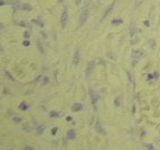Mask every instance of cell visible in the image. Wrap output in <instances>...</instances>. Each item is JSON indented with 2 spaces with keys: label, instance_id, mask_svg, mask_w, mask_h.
Listing matches in <instances>:
<instances>
[{
  "label": "cell",
  "instance_id": "1",
  "mask_svg": "<svg viewBox=\"0 0 160 150\" xmlns=\"http://www.w3.org/2000/svg\"><path fill=\"white\" fill-rule=\"evenodd\" d=\"M61 27L65 28L67 26V21H68V9L67 8H63V11H62V15H61Z\"/></svg>",
  "mask_w": 160,
  "mask_h": 150
},
{
  "label": "cell",
  "instance_id": "2",
  "mask_svg": "<svg viewBox=\"0 0 160 150\" xmlns=\"http://www.w3.org/2000/svg\"><path fill=\"white\" fill-rule=\"evenodd\" d=\"M87 19H88V10H87V8H86V9L80 13V19H79V24L80 26L85 24V22L87 21Z\"/></svg>",
  "mask_w": 160,
  "mask_h": 150
},
{
  "label": "cell",
  "instance_id": "3",
  "mask_svg": "<svg viewBox=\"0 0 160 150\" xmlns=\"http://www.w3.org/2000/svg\"><path fill=\"white\" fill-rule=\"evenodd\" d=\"M89 94H90V98H91V102H92V104L95 106L96 104V102H97V100H98V94L96 93L93 90H89Z\"/></svg>",
  "mask_w": 160,
  "mask_h": 150
},
{
  "label": "cell",
  "instance_id": "4",
  "mask_svg": "<svg viewBox=\"0 0 160 150\" xmlns=\"http://www.w3.org/2000/svg\"><path fill=\"white\" fill-rule=\"evenodd\" d=\"M96 130H97L99 133H101V135H106V131H104V129L101 127V124H100L99 121L96 122Z\"/></svg>",
  "mask_w": 160,
  "mask_h": 150
},
{
  "label": "cell",
  "instance_id": "5",
  "mask_svg": "<svg viewBox=\"0 0 160 150\" xmlns=\"http://www.w3.org/2000/svg\"><path fill=\"white\" fill-rule=\"evenodd\" d=\"M114 2H112L111 5L109 6V7L107 8V9H106V11H104V13H103V17H102V19H104V18H106L107 16L111 13V11H112V8H114Z\"/></svg>",
  "mask_w": 160,
  "mask_h": 150
},
{
  "label": "cell",
  "instance_id": "6",
  "mask_svg": "<svg viewBox=\"0 0 160 150\" xmlns=\"http://www.w3.org/2000/svg\"><path fill=\"white\" fill-rule=\"evenodd\" d=\"M73 65H78L79 63V50L78 49H76L75 50V55H73Z\"/></svg>",
  "mask_w": 160,
  "mask_h": 150
},
{
  "label": "cell",
  "instance_id": "7",
  "mask_svg": "<svg viewBox=\"0 0 160 150\" xmlns=\"http://www.w3.org/2000/svg\"><path fill=\"white\" fill-rule=\"evenodd\" d=\"M82 109H83V106L81 104H75L72 106V110H73V111H76V112L80 111V110H82Z\"/></svg>",
  "mask_w": 160,
  "mask_h": 150
},
{
  "label": "cell",
  "instance_id": "8",
  "mask_svg": "<svg viewBox=\"0 0 160 150\" xmlns=\"http://www.w3.org/2000/svg\"><path fill=\"white\" fill-rule=\"evenodd\" d=\"M93 66H95V62H93V61H90L89 65L87 66V76H89L90 73H91L92 69H93Z\"/></svg>",
  "mask_w": 160,
  "mask_h": 150
},
{
  "label": "cell",
  "instance_id": "9",
  "mask_svg": "<svg viewBox=\"0 0 160 150\" xmlns=\"http://www.w3.org/2000/svg\"><path fill=\"white\" fill-rule=\"evenodd\" d=\"M67 137H68V139H70V140H73V139L76 138V132H75V130H69L68 133H67Z\"/></svg>",
  "mask_w": 160,
  "mask_h": 150
},
{
  "label": "cell",
  "instance_id": "10",
  "mask_svg": "<svg viewBox=\"0 0 160 150\" xmlns=\"http://www.w3.org/2000/svg\"><path fill=\"white\" fill-rule=\"evenodd\" d=\"M22 10H24V11H27V10H28V11H31L32 10V7L30 5H27V3H24V5H22Z\"/></svg>",
  "mask_w": 160,
  "mask_h": 150
},
{
  "label": "cell",
  "instance_id": "11",
  "mask_svg": "<svg viewBox=\"0 0 160 150\" xmlns=\"http://www.w3.org/2000/svg\"><path fill=\"white\" fill-rule=\"evenodd\" d=\"M136 32H137L136 27H135V26H131V28H130V36L133 37L135 35H136Z\"/></svg>",
  "mask_w": 160,
  "mask_h": 150
},
{
  "label": "cell",
  "instance_id": "12",
  "mask_svg": "<svg viewBox=\"0 0 160 150\" xmlns=\"http://www.w3.org/2000/svg\"><path fill=\"white\" fill-rule=\"evenodd\" d=\"M19 108L21 109V110H27V109H28V104H27L26 102H21L20 106H19Z\"/></svg>",
  "mask_w": 160,
  "mask_h": 150
},
{
  "label": "cell",
  "instance_id": "13",
  "mask_svg": "<svg viewBox=\"0 0 160 150\" xmlns=\"http://www.w3.org/2000/svg\"><path fill=\"white\" fill-rule=\"evenodd\" d=\"M141 56H142V53H141L140 51H138V50L133 51V57H137V58H138V57H141Z\"/></svg>",
  "mask_w": 160,
  "mask_h": 150
},
{
  "label": "cell",
  "instance_id": "14",
  "mask_svg": "<svg viewBox=\"0 0 160 150\" xmlns=\"http://www.w3.org/2000/svg\"><path fill=\"white\" fill-rule=\"evenodd\" d=\"M58 112H56V111H51L50 112V117H58Z\"/></svg>",
  "mask_w": 160,
  "mask_h": 150
},
{
  "label": "cell",
  "instance_id": "15",
  "mask_svg": "<svg viewBox=\"0 0 160 150\" xmlns=\"http://www.w3.org/2000/svg\"><path fill=\"white\" fill-rule=\"evenodd\" d=\"M121 22V20H112V24H120Z\"/></svg>",
  "mask_w": 160,
  "mask_h": 150
},
{
  "label": "cell",
  "instance_id": "16",
  "mask_svg": "<svg viewBox=\"0 0 160 150\" xmlns=\"http://www.w3.org/2000/svg\"><path fill=\"white\" fill-rule=\"evenodd\" d=\"M24 150H34V149L31 147V146H26V148H24Z\"/></svg>",
  "mask_w": 160,
  "mask_h": 150
},
{
  "label": "cell",
  "instance_id": "17",
  "mask_svg": "<svg viewBox=\"0 0 160 150\" xmlns=\"http://www.w3.org/2000/svg\"><path fill=\"white\" fill-rule=\"evenodd\" d=\"M114 104H116V106H117V107H119V97H118V98H117V99H116V100H114Z\"/></svg>",
  "mask_w": 160,
  "mask_h": 150
},
{
  "label": "cell",
  "instance_id": "18",
  "mask_svg": "<svg viewBox=\"0 0 160 150\" xmlns=\"http://www.w3.org/2000/svg\"><path fill=\"white\" fill-rule=\"evenodd\" d=\"M57 130H58V129L57 128H53L52 130H51V133H52V135H56V132H57Z\"/></svg>",
  "mask_w": 160,
  "mask_h": 150
},
{
  "label": "cell",
  "instance_id": "19",
  "mask_svg": "<svg viewBox=\"0 0 160 150\" xmlns=\"http://www.w3.org/2000/svg\"><path fill=\"white\" fill-rule=\"evenodd\" d=\"M146 147L148 148V149H151V150H155V148L152 147V146H150V145H146Z\"/></svg>",
  "mask_w": 160,
  "mask_h": 150
},
{
  "label": "cell",
  "instance_id": "20",
  "mask_svg": "<svg viewBox=\"0 0 160 150\" xmlns=\"http://www.w3.org/2000/svg\"><path fill=\"white\" fill-rule=\"evenodd\" d=\"M29 45H30L29 41H24V42H23V46H29Z\"/></svg>",
  "mask_w": 160,
  "mask_h": 150
},
{
  "label": "cell",
  "instance_id": "21",
  "mask_svg": "<svg viewBox=\"0 0 160 150\" xmlns=\"http://www.w3.org/2000/svg\"><path fill=\"white\" fill-rule=\"evenodd\" d=\"M24 37H26V38H29V34H27L26 32V34H24Z\"/></svg>",
  "mask_w": 160,
  "mask_h": 150
},
{
  "label": "cell",
  "instance_id": "22",
  "mask_svg": "<svg viewBox=\"0 0 160 150\" xmlns=\"http://www.w3.org/2000/svg\"><path fill=\"white\" fill-rule=\"evenodd\" d=\"M80 1H81V0H77V5H79V3H80Z\"/></svg>",
  "mask_w": 160,
  "mask_h": 150
},
{
  "label": "cell",
  "instance_id": "23",
  "mask_svg": "<svg viewBox=\"0 0 160 150\" xmlns=\"http://www.w3.org/2000/svg\"><path fill=\"white\" fill-rule=\"evenodd\" d=\"M58 1H59V2H62V1H63V0H58Z\"/></svg>",
  "mask_w": 160,
  "mask_h": 150
}]
</instances>
